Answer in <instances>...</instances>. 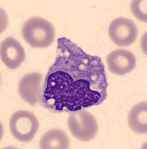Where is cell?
I'll list each match as a JSON object with an SVG mask.
<instances>
[{"label":"cell","mask_w":147,"mask_h":149,"mask_svg":"<svg viewBox=\"0 0 147 149\" xmlns=\"http://www.w3.org/2000/svg\"><path fill=\"white\" fill-rule=\"evenodd\" d=\"M57 51L41 91L42 107L71 113L101 104L108 86L101 58L88 54L66 37L57 39Z\"/></svg>","instance_id":"6da1fadb"},{"label":"cell","mask_w":147,"mask_h":149,"mask_svg":"<svg viewBox=\"0 0 147 149\" xmlns=\"http://www.w3.org/2000/svg\"><path fill=\"white\" fill-rule=\"evenodd\" d=\"M22 34L24 40L34 48L48 47L55 39L54 26L39 17L29 18L22 26Z\"/></svg>","instance_id":"7a4b0ae2"},{"label":"cell","mask_w":147,"mask_h":149,"mask_svg":"<svg viewBox=\"0 0 147 149\" xmlns=\"http://www.w3.org/2000/svg\"><path fill=\"white\" fill-rule=\"evenodd\" d=\"M68 127L73 136L83 142L92 140L98 132V124L95 117L83 109L71 112Z\"/></svg>","instance_id":"3957f363"},{"label":"cell","mask_w":147,"mask_h":149,"mask_svg":"<svg viewBox=\"0 0 147 149\" xmlns=\"http://www.w3.org/2000/svg\"><path fill=\"white\" fill-rule=\"evenodd\" d=\"M39 129V122L32 112L18 110L10 120V130L15 139L22 142L32 140Z\"/></svg>","instance_id":"277c9868"},{"label":"cell","mask_w":147,"mask_h":149,"mask_svg":"<svg viewBox=\"0 0 147 149\" xmlns=\"http://www.w3.org/2000/svg\"><path fill=\"white\" fill-rule=\"evenodd\" d=\"M108 35L117 46H128L137 39V26L129 19L119 17L114 19L109 25Z\"/></svg>","instance_id":"5b68a950"},{"label":"cell","mask_w":147,"mask_h":149,"mask_svg":"<svg viewBox=\"0 0 147 149\" xmlns=\"http://www.w3.org/2000/svg\"><path fill=\"white\" fill-rule=\"evenodd\" d=\"M43 84V77L40 73L32 72L26 74L18 85V91L21 98L29 104L36 105L39 101Z\"/></svg>","instance_id":"8992f818"},{"label":"cell","mask_w":147,"mask_h":149,"mask_svg":"<svg viewBox=\"0 0 147 149\" xmlns=\"http://www.w3.org/2000/svg\"><path fill=\"white\" fill-rule=\"evenodd\" d=\"M1 61L10 70L19 67L26 58L25 49L14 37H7L1 42Z\"/></svg>","instance_id":"52a82bcc"},{"label":"cell","mask_w":147,"mask_h":149,"mask_svg":"<svg viewBox=\"0 0 147 149\" xmlns=\"http://www.w3.org/2000/svg\"><path fill=\"white\" fill-rule=\"evenodd\" d=\"M109 71L118 75H124L135 68L136 58L133 53L126 49H116L106 58Z\"/></svg>","instance_id":"ba28073f"},{"label":"cell","mask_w":147,"mask_h":149,"mask_svg":"<svg viewBox=\"0 0 147 149\" xmlns=\"http://www.w3.org/2000/svg\"><path fill=\"white\" fill-rule=\"evenodd\" d=\"M128 124L136 134L147 133V102L137 103L132 108L128 116Z\"/></svg>","instance_id":"9c48e42d"},{"label":"cell","mask_w":147,"mask_h":149,"mask_svg":"<svg viewBox=\"0 0 147 149\" xmlns=\"http://www.w3.org/2000/svg\"><path fill=\"white\" fill-rule=\"evenodd\" d=\"M70 146L68 135L59 129L49 130L42 136L39 142V148L42 149H66Z\"/></svg>","instance_id":"30bf717a"},{"label":"cell","mask_w":147,"mask_h":149,"mask_svg":"<svg viewBox=\"0 0 147 149\" xmlns=\"http://www.w3.org/2000/svg\"><path fill=\"white\" fill-rule=\"evenodd\" d=\"M131 10L138 19L146 22V1H132Z\"/></svg>","instance_id":"8fae6325"}]
</instances>
